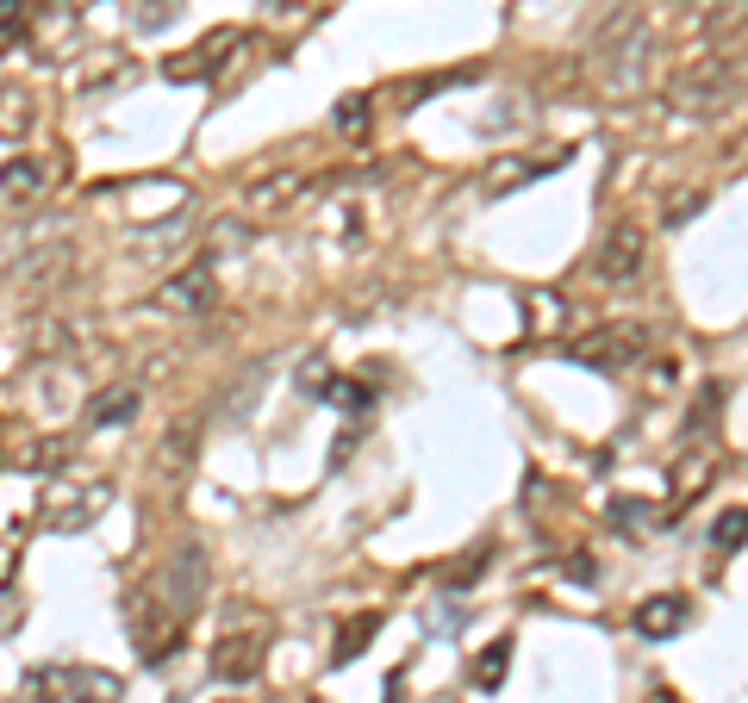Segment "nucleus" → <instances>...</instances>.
I'll list each match as a JSON object with an SVG mask.
<instances>
[{
  "instance_id": "nucleus-6",
  "label": "nucleus",
  "mask_w": 748,
  "mask_h": 703,
  "mask_svg": "<svg viewBox=\"0 0 748 703\" xmlns=\"http://www.w3.org/2000/svg\"><path fill=\"white\" fill-rule=\"evenodd\" d=\"M107 504H112V480H107V473H94V480H76L69 492H57L50 511H44V523L57 535H76V530H88V523H100Z\"/></svg>"
},
{
  "instance_id": "nucleus-27",
  "label": "nucleus",
  "mask_w": 748,
  "mask_h": 703,
  "mask_svg": "<svg viewBox=\"0 0 748 703\" xmlns=\"http://www.w3.org/2000/svg\"><path fill=\"white\" fill-rule=\"evenodd\" d=\"M530 324H537V330L561 324V299L556 293H530Z\"/></svg>"
},
{
  "instance_id": "nucleus-22",
  "label": "nucleus",
  "mask_w": 748,
  "mask_h": 703,
  "mask_svg": "<svg viewBox=\"0 0 748 703\" xmlns=\"http://www.w3.org/2000/svg\"><path fill=\"white\" fill-rule=\"evenodd\" d=\"M325 399H331L337 411H350V418H362V411L375 405V392H368L362 380H325Z\"/></svg>"
},
{
  "instance_id": "nucleus-17",
  "label": "nucleus",
  "mask_w": 748,
  "mask_h": 703,
  "mask_svg": "<svg viewBox=\"0 0 748 703\" xmlns=\"http://www.w3.org/2000/svg\"><path fill=\"white\" fill-rule=\"evenodd\" d=\"M32 119H38V107H32L26 88H0V138L19 143L26 131H32Z\"/></svg>"
},
{
  "instance_id": "nucleus-19",
  "label": "nucleus",
  "mask_w": 748,
  "mask_h": 703,
  "mask_svg": "<svg viewBox=\"0 0 748 703\" xmlns=\"http://www.w3.org/2000/svg\"><path fill=\"white\" fill-rule=\"evenodd\" d=\"M306 188V174L300 169H281V174H262V181H256L250 188V205H262V212H269V205H287L293 200V193Z\"/></svg>"
},
{
  "instance_id": "nucleus-13",
  "label": "nucleus",
  "mask_w": 748,
  "mask_h": 703,
  "mask_svg": "<svg viewBox=\"0 0 748 703\" xmlns=\"http://www.w3.org/2000/svg\"><path fill=\"white\" fill-rule=\"evenodd\" d=\"M44 188H50V162L44 157H13L7 169H0V193H7L13 205L44 200Z\"/></svg>"
},
{
  "instance_id": "nucleus-25",
  "label": "nucleus",
  "mask_w": 748,
  "mask_h": 703,
  "mask_svg": "<svg viewBox=\"0 0 748 703\" xmlns=\"http://www.w3.org/2000/svg\"><path fill=\"white\" fill-rule=\"evenodd\" d=\"M742 523H748V516H742V504H730V511L717 516V530H711V542H717V548H724V554H736V548H742Z\"/></svg>"
},
{
  "instance_id": "nucleus-3",
  "label": "nucleus",
  "mask_w": 748,
  "mask_h": 703,
  "mask_svg": "<svg viewBox=\"0 0 748 703\" xmlns=\"http://www.w3.org/2000/svg\"><path fill=\"white\" fill-rule=\"evenodd\" d=\"M207 585H212V566H207V548H200V542H181L157 573L143 579V592L157 597L176 623H188L193 610L207 604Z\"/></svg>"
},
{
  "instance_id": "nucleus-9",
  "label": "nucleus",
  "mask_w": 748,
  "mask_h": 703,
  "mask_svg": "<svg viewBox=\"0 0 748 703\" xmlns=\"http://www.w3.org/2000/svg\"><path fill=\"white\" fill-rule=\"evenodd\" d=\"M69 255H76V243H63V237H50V243H26L13 262V287L19 293H50V287L69 274Z\"/></svg>"
},
{
  "instance_id": "nucleus-10",
  "label": "nucleus",
  "mask_w": 748,
  "mask_h": 703,
  "mask_svg": "<svg viewBox=\"0 0 748 703\" xmlns=\"http://www.w3.org/2000/svg\"><path fill=\"white\" fill-rule=\"evenodd\" d=\"M262 654H269V635H262V629H250V635H219L212 672H219L225 685H250V679H262Z\"/></svg>"
},
{
  "instance_id": "nucleus-20",
  "label": "nucleus",
  "mask_w": 748,
  "mask_h": 703,
  "mask_svg": "<svg viewBox=\"0 0 748 703\" xmlns=\"http://www.w3.org/2000/svg\"><path fill=\"white\" fill-rule=\"evenodd\" d=\"M181 231H188V219H181V212H176V219H162L157 237H138V243H131V262H162V255L181 243Z\"/></svg>"
},
{
  "instance_id": "nucleus-12",
  "label": "nucleus",
  "mask_w": 748,
  "mask_h": 703,
  "mask_svg": "<svg viewBox=\"0 0 748 703\" xmlns=\"http://www.w3.org/2000/svg\"><path fill=\"white\" fill-rule=\"evenodd\" d=\"M138 405H143L138 380H112V386H100L94 399H88L81 423H88V430H112V423H131V418H138Z\"/></svg>"
},
{
  "instance_id": "nucleus-23",
  "label": "nucleus",
  "mask_w": 748,
  "mask_h": 703,
  "mask_svg": "<svg viewBox=\"0 0 748 703\" xmlns=\"http://www.w3.org/2000/svg\"><path fill=\"white\" fill-rule=\"evenodd\" d=\"M238 250H250V224L219 219V224H212V255H238ZM212 255H207V262H212Z\"/></svg>"
},
{
  "instance_id": "nucleus-26",
  "label": "nucleus",
  "mask_w": 748,
  "mask_h": 703,
  "mask_svg": "<svg viewBox=\"0 0 748 703\" xmlns=\"http://www.w3.org/2000/svg\"><path fill=\"white\" fill-rule=\"evenodd\" d=\"M57 461H63V442H32V449H19V468H32V473L57 468Z\"/></svg>"
},
{
  "instance_id": "nucleus-28",
  "label": "nucleus",
  "mask_w": 748,
  "mask_h": 703,
  "mask_svg": "<svg viewBox=\"0 0 748 703\" xmlns=\"http://www.w3.org/2000/svg\"><path fill=\"white\" fill-rule=\"evenodd\" d=\"M705 212V193H680V200H668V231L674 224H686V219H699Z\"/></svg>"
},
{
  "instance_id": "nucleus-16",
  "label": "nucleus",
  "mask_w": 748,
  "mask_h": 703,
  "mask_svg": "<svg viewBox=\"0 0 748 703\" xmlns=\"http://www.w3.org/2000/svg\"><path fill=\"white\" fill-rule=\"evenodd\" d=\"M549 169H561V150H549V157H537V162H493V169L480 174V188H487V193H506V188H518V181H537V174H549Z\"/></svg>"
},
{
  "instance_id": "nucleus-7",
  "label": "nucleus",
  "mask_w": 748,
  "mask_h": 703,
  "mask_svg": "<svg viewBox=\"0 0 748 703\" xmlns=\"http://www.w3.org/2000/svg\"><path fill=\"white\" fill-rule=\"evenodd\" d=\"M157 305L169 318H200V312H212L219 305V281H212V262L200 255V262H188V268H176L169 281L157 287Z\"/></svg>"
},
{
  "instance_id": "nucleus-15",
  "label": "nucleus",
  "mask_w": 748,
  "mask_h": 703,
  "mask_svg": "<svg viewBox=\"0 0 748 703\" xmlns=\"http://www.w3.org/2000/svg\"><path fill=\"white\" fill-rule=\"evenodd\" d=\"M193 449H200V411H188L181 423H169V436H162V473H188L193 468Z\"/></svg>"
},
{
  "instance_id": "nucleus-11",
  "label": "nucleus",
  "mask_w": 748,
  "mask_h": 703,
  "mask_svg": "<svg viewBox=\"0 0 748 703\" xmlns=\"http://www.w3.org/2000/svg\"><path fill=\"white\" fill-rule=\"evenodd\" d=\"M686 616H692V604H686L680 592H661V597H642V604L630 610V629L649 635V641H668V635L686 629Z\"/></svg>"
},
{
  "instance_id": "nucleus-29",
  "label": "nucleus",
  "mask_w": 748,
  "mask_h": 703,
  "mask_svg": "<svg viewBox=\"0 0 748 703\" xmlns=\"http://www.w3.org/2000/svg\"><path fill=\"white\" fill-rule=\"evenodd\" d=\"M325 380H331V361H319V355H306V361H300V386H306V392H319V386H325Z\"/></svg>"
},
{
  "instance_id": "nucleus-30",
  "label": "nucleus",
  "mask_w": 748,
  "mask_h": 703,
  "mask_svg": "<svg viewBox=\"0 0 748 703\" xmlns=\"http://www.w3.org/2000/svg\"><path fill=\"white\" fill-rule=\"evenodd\" d=\"M13 19H26V7H19V0H0V38L13 32Z\"/></svg>"
},
{
  "instance_id": "nucleus-2",
  "label": "nucleus",
  "mask_w": 748,
  "mask_h": 703,
  "mask_svg": "<svg viewBox=\"0 0 748 703\" xmlns=\"http://www.w3.org/2000/svg\"><path fill=\"white\" fill-rule=\"evenodd\" d=\"M668 107L686 119H717V112L742 107V44L711 50L699 63H680L668 76Z\"/></svg>"
},
{
  "instance_id": "nucleus-1",
  "label": "nucleus",
  "mask_w": 748,
  "mask_h": 703,
  "mask_svg": "<svg viewBox=\"0 0 748 703\" xmlns=\"http://www.w3.org/2000/svg\"><path fill=\"white\" fill-rule=\"evenodd\" d=\"M649 63H655V32H649V19H642L637 7H624V13L611 19L606 32L592 38V50H587L592 81H599L611 100H618V94H642Z\"/></svg>"
},
{
  "instance_id": "nucleus-18",
  "label": "nucleus",
  "mask_w": 748,
  "mask_h": 703,
  "mask_svg": "<svg viewBox=\"0 0 748 703\" xmlns=\"http://www.w3.org/2000/svg\"><path fill=\"white\" fill-rule=\"evenodd\" d=\"M375 629H381V610H362V616H350V623L337 629V647H331L337 666H350V660L362 654V641L375 635Z\"/></svg>"
},
{
  "instance_id": "nucleus-14",
  "label": "nucleus",
  "mask_w": 748,
  "mask_h": 703,
  "mask_svg": "<svg viewBox=\"0 0 748 703\" xmlns=\"http://www.w3.org/2000/svg\"><path fill=\"white\" fill-rule=\"evenodd\" d=\"M26 703H76V666H32L19 679Z\"/></svg>"
},
{
  "instance_id": "nucleus-21",
  "label": "nucleus",
  "mask_w": 748,
  "mask_h": 703,
  "mask_svg": "<svg viewBox=\"0 0 748 703\" xmlns=\"http://www.w3.org/2000/svg\"><path fill=\"white\" fill-rule=\"evenodd\" d=\"M506 666H511V641H493V647L475 660V685L480 691H499V685H506Z\"/></svg>"
},
{
  "instance_id": "nucleus-31",
  "label": "nucleus",
  "mask_w": 748,
  "mask_h": 703,
  "mask_svg": "<svg viewBox=\"0 0 748 703\" xmlns=\"http://www.w3.org/2000/svg\"><path fill=\"white\" fill-rule=\"evenodd\" d=\"M262 7H269V13H281V19H293V13H300V0H262Z\"/></svg>"
},
{
  "instance_id": "nucleus-8",
  "label": "nucleus",
  "mask_w": 748,
  "mask_h": 703,
  "mask_svg": "<svg viewBox=\"0 0 748 703\" xmlns=\"http://www.w3.org/2000/svg\"><path fill=\"white\" fill-rule=\"evenodd\" d=\"M243 44H250V32H238V26H225V32L200 38L193 50L169 57V63H162V76H169V81H207V76H219V69L231 63V50H243Z\"/></svg>"
},
{
  "instance_id": "nucleus-24",
  "label": "nucleus",
  "mask_w": 748,
  "mask_h": 703,
  "mask_svg": "<svg viewBox=\"0 0 748 703\" xmlns=\"http://www.w3.org/2000/svg\"><path fill=\"white\" fill-rule=\"evenodd\" d=\"M337 131H343V138H362V131H368V94H343V100H337Z\"/></svg>"
},
{
  "instance_id": "nucleus-4",
  "label": "nucleus",
  "mask_w": 748,
  "mask_h": 703,
  "mask_svg": "<svg viewBox=\"0 0 748 703\" xmlns=\"http://www.w3.org/2000/svg\"><path fill=\"white\" fill-rule=\"evenodd\" d=\"M642 349H649L642 324H606V330L574 337L568 361H580V368H606V374H624V368H637V361H642Z\"/></svg>"
},
{
  "instance_id": "nucleus-5",
  "label": "nucleus",
  "mask_w": 748,
  "mask_h": 703,
  "mask_svg": "<svg viewBox=\"0 0 748 703\" xmlns=\"http://www.w3.org/2000/svg\"><path fill=\"white\" fill-rule=\"evenodd\" d=\"M642 262H649V231H642L637 219H618L606 237H599V250H592V274H599V281H611V287L637 281Z\"/></svg>"
}]
</instances>
